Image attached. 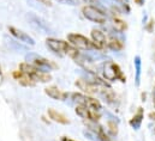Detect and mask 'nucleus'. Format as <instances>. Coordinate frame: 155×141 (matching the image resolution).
<instances>
[{
	"instance_id": "f257e3e1",
	"label": "nucleus",
	"mask_w": 155,
	"mask_h": 141,
	"mask_svg": "<svg viewBox=\"0 0 155 141\" xmlns=\"http://www.w3.org/2000/svg\"><path fill=\"white\" fill-rule=\"evenodd\" d=\"M46 45L49 50H52L54 54L59 56H69L74 60L77 59L79 55L77 48H75L72 44L69 42L61 41V39H55V38H47L46 39Z\"/></svg>"
},
{
	"instance_id": "f03ea898",
	"label": "nucleus",
	"mask_w": 155,
	"mask_h": 141,
	"mask_svg": "<svg viewBox=\"0 0 155 141\" xmlns=\"http://www.w3.org/2000/svg\"><path fill=\"white\" fill-rule=\"evenodd\" d=\"M21 72H23L24 74H27L33 81H41V83H48L52 80V77L43 70L36 68L35 66H33L29 62H23L19 66Z\"/></svg>"
},
{
	"instance_id": "7ed1b4c3",
	"label": "nucleus",
	"mask_w": 155,
	"mask_h": 141,
	"mask_svg": "<svg viewBox=\"0 0 155 141\" xmlns=\"http://www.w3.org/2000/svg\"><path fill=\"white\" fill-rule=\"evenodd\" d=\"M102 73H104V78L108 81H116V80H120L123 83H125L126 78L123 74V70H120V67L117 65L114 61H106L104 64V68H102Z\"/></svg>"
},
{
	"instance_id": "20e7f679",
	"label": "nucleus",
	"mask_w": 155,
	"mask_h": 141,
	"mask_svg": "<svg viewBox=\"0 0 155 141\" xmlns=\"http://www.w3.org/2000/svg\"><path fill=\"white\" fill-rule=\"evenodd\" d=\"M82 13L84 16V18H87L88 20L96 23V24H105L107 22V17L104 13V11L100 7L96 6H91V5H87L82 8Z\"/></svg>"
},
{
	"instance_id": "39448f33",
	"label": "nucleus",
	"mask_w": 155,
	"mask_h": 141,
	"mask_svg": "<svg viewBox=\"0 0 155 141\" xmlns=\"http://www.w3.org/2000/svg\"><path fill=\"white\" fill-rule=\"evenodd\" d=\"M68 41L75 48L81 49V50H96L97 49L91 39H89L88 37L81 35V34H69Z\"/></svg>"
},
{
	"instance_id": "423d86ee",
	"label": "nucleus",
	"mask_w": 155,
	"mask_h": 141,
	"mask_svg": "<svg viewBox=\"0 0 155 141\" xmlns=\"http://www.w3.org/2000/svg\"><path fill=\"white\" fill-rule=\"evenodd\" d=\"M72 99H74V102L77 103V105L87 106L95 111H101V109H102V105L99 99H96L89 95H85V93H72Z\"/></svg>"
},
{
	"instance_id": "0eeeda50",
	"label": "nucleus",
	"mask_w": 155,
	"mask_h": 141,
	"mask_svg": "<svg viewBox=\"0 0 155 141\" xmlns=\"http://www.w3.org/2000/svg\"><path fill=\"white\" fill-rule=\"evenodd\" d=\"M27 60H29L28 62L31 64L33 66H35L36 68L43 70V72H49V70L57 68V65L53 64L52 61L40 56V55H36V54H29L27 56Z\"/></svg>"
},
{
	"instance_id": "6e6552de",
	"label": "nucleus",
	"mask_w": 155,
	"mask_h": 141,
	"mask_svg": "<svg viewBox=\"0 0 155 141\" xmlns=\"http://www.w3.org/2000/svg\"><path fill=\"white\" fill-rule=\"evenodd\" d=\"M76 114L79 117H82L85 121H90V122H97L101 117L100 111H95L93 109H89L87 106L77 105L76 106Z\"/></svg>"
},
{
	"instance_id": "1a4fd4ad",
	"label": "nucleus",
	"mask_w": 155,
	"mask_h": 141,
	"mask_svg": "<svg viewBox=\"0 0 155 141\" xmlns=\"http://www.w3.org/2000/svg\"><path fill=\"white\" fill-rule=\"evenodd\" d=\"M91 41L96 45L97 50H102V49L107 48V37L99 29H93L91 30Z\"/></svg>"
},
{
	"instance_id": "9d476101",
	"label": "nucleus",
	"mask_w": 155,
	"mask_h": 141,
	"mask_svg": "<svg viewBox=\"0 0 155 141\" xmlns=\"http://www.w3.org/2000/svg\"><path fill=\"white\" fill-rule=\"evenodd\" d=\"M76 86L81 91H83L85 95H89V96L99 93V89L101 87V86H96V85L91 84L89 80H84V79H78L76 81Z\"/></svg>"
},
{
	"instance_id": "9b49d317",
	"label": "nucleus",
	"mask_w": 155,
	"mask_h": 141,
	"mask_svg": "<svg viewBox=\"0 0 155 141\" xmlns=\"http://www.w3.org/2000/svg\"><path fill=\"white\" fill-rule=\"evenodd\" d=\"M8 30H10V34H11V35L15 36V37H16L17 39H19L21 42L27 43V44H30V45H34V44H35V41L28 35L27 33H24V31L17 29V28H13V27L8 28Z\"/></svg>"
},
{
	"instance_id": "f8f14e48",
	"label": "nucleus",
	"mask_w": 155,
	"mask_h": 141,
	"mask_svg": "<svg viewBox=\"0 0 155 141\" xmlns=\"http://www.w3.org/2000/svg\"><path fill=\"white\" fill-rule=\"evenodd\" d=\"M45 92H46V95H47L48 97H51V98L54 99V101H65V99L68 98V96H69L68 92H64V91L59 90V89L55 87V86L47 87V89L45 90Z\"/></svg>"
},
{
	"instance_id": "ddd939ff",
	"label": "nucleus",
	"mask_w": 155,
	"mask_h": 141,
	"mask_svg": "<svg viewBox=\"0 0 155 141\" xmlns=\"http://www.w3.org/2000/svg\"><path fill=\"white\" fill-rule=\"evenodd\" d=\"M48 116L49 118H52L54 122H58V123H61V124H68L69 123V120L65 115H63L61 112L54 110V109H48Z\"/></svg>"
},
{
	"instance_id": "4468645a",
	"label": "nucleus",
	"mask_w": 155,
	"mask_h": 141,
	"mask_svg": "<svg viewBox=\"0 0 155 141\" xmlns=\"http://www.w3.org/2000/svg\"><path fill=\"white\" fill-rule=\"evenodd\" d=\"M143 117H144V114H143V109L142 108H138L137 112H135V115L132 116V118L130 120V124L132 128L135 129H138L142 124V121H143Z\"/></svg>"
},
{
	"instance_id": "2eb2a0df",
	"label": "nucleus",
	"mask_w": 155,
	"mask_h": 141,
	"mask_svg": "<svg viewBox=\"0 0 155 141\" xmlns=\"http://www.w3.org/2000/svg\"><path fill=\"white\" fill-rule=\"evenodd\" d=\"M107 48L111 50L118 52L124 48V43L117 37H110V38H107Z\"/></svg>"
},
{
	"instance_id": "dca6fc26",
	"label": "nucleus",
	"mask_w": 155,
	"mask_h": 141,
	"mask_svg": "<svg viewBox=\"0 0 155 141\" xmlns=\"http://www.w3.org/2000/svg\"><path fill=\"white\" fill-rule=\"evenodd\" d=\"M15 77H17V78H18V81H19L22 85H24V86H33V85L35 84V81H33L27 74H24V73L21 72V70H19V73H15Z\"/></svg>"
},
{
	"instance_id": "f3484780",
	"label": "nucleus",
	"mask_w": 155,
	"mask_h": 141,
	"mask_svg": "<svg viewBox=\"0 0 155 141\" xmlns=\"http://www.w3.org/2000/svg\"><path fill=\"white\" fill-rule=\"evenodd\" d=\"M112 24H113V28L116 29L117 31H119V33H123V31H125L127 29V24L123 19L117 18V17H114L112 19Z\"/></svg>"
},
{
	"instance_id": "a211bd4d",
	"label": "nucleus",
	"mask_w": 155,
	"mask_h": 141,
	"mask_svg": "<svg viewBox=\"0 0 155 141\" xmlns=\"http://www.w3.org/2000/svg\"><path fill=\"white\" fill-rule=\"evenodd\" d=\"M135 65H136V73H137L136 80H137V84H140V73H141V59H140V56L135 58Z\"/></svg>"
},
{
	"instance_id": "6ab92c4d",
	"label": "nucleus",
	"mask_w": 155,
	"mask_h": 141,
	"mask_svg": "<svg viewBox=\"0 0 155 141\" xmlns=\"http://www.w3.org/2000/svg\"><path fill=\"white\" fill-rule=\"evenodd\" d=\"M84 2H87V4H89V5H91V6H95L96 5V7H100L97 4H100L97 0H83Z\"/></svg>"
},
{
	"instance_id": "aec40b11",
	"label": "nucleus",
	"mask_w": 155,
	"mask_h": 141,
	"mask_svg": "<svg viewBox=\"0 0 155 141\" xmlns=\"http://www.w3.org/2000/svg\"><path fill=\"white\" fill-rule=\"evenodd\" d=\"M61 1L68 2V4H71V5H76V4H78L77 0H61Z\"/></svg>"
},
{
	"instance_id": "412c9836",
	"label": "nucleus",
	"mask_w": 155,
	"mask_h": 141,
	"mask_svg": "<svg viewBox=\"0 0 155 141\" xmlns=\"http://www.w3.org/2000/svg\"><path fill=\"white\" fill-rule=\"evenodd\" d=\"M135 2L138 5V6H142L144 4V0H135Z\"/></svg>"
},
{
	"instance_id": "4be33fe9",
	"label": "nucleus",
	"mask_w": 155,
	"mask_h": 141,
	"mask_svg": "<svg viewBox=\"0 0 155 141\" xmlns=\"http://www.w3.org/2000/svg\"><path fill=\"white\" fill-rule=\"evenodd\" d=\"M40 1H42V2H43V4H45V5H48V6H49V5H51V2H49V1H48V0H40Z\"/></svg>"
},
{
	"instance_id": "5701e85b",
	"label": "nucleus",
	"mask_w": 155,
	"mask_h": 141,
	"mask_svg": "<svg viewBox=\"0 0 155 141\" xmlns=\"http://www.w3.org/2000/svg\"><path fill=\"white\" fill-rule=\"evenodd\" d=\"M61 141H75V140H72V139H69V138H63V139H61Z\"/></svg>"
},
{
	"instance_id": "b1692460",
	"label": "nucleus",
	"mask_w": 155,
	"mask_h": 141,
	"mask_svg": "<svg viewBox=\"0 0 155 141\" xmlns=\"http://www.w3.org/2000/svg\"><path fill=\"white\" fill-rule=\"evenodd\" d=\"M154 105H155V99H154Z\"/></svg>"
}]
</instances>
